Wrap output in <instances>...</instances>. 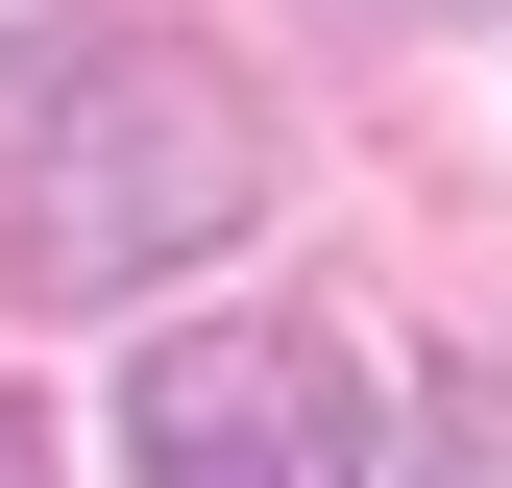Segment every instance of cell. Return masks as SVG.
<instances>
[{
  "label": "cell",
  "instance_id": "1",
  "mask_svg": "<svg viewBox=\"0 0 512 488\" xmlns=\"http://www.w3.org/2000/svg\"><path fill=\"white\" fill-rule=\"evenodd\" d=\"M269 220V98H244V49L196 25H74L0 122V269L25 293H147L196 269V244Z\"/></svg>",
  "mask_w": 512,
  "mask_h": 488
},
{
  "label": "cell",
  "instance_id": "2",
  "mask_svg": "<svg viewBox=\"0 0 512 488\" xmlns=\"http://www.w3.org/2000/svg\"><path fill=\"white\" fill-rule=\"evenodd\" d=\"M122 488H366V342L342 318H171L122 366Z\"/></svg>",
  "mask_w": 512,
  "mask_h": 488
},
{
  "label": "cell",
  "instance_id": "3",
  "mask_svg": "<svg viewBox=\"0 0 512 488\" xmlns=\"http://www.w3.org/2000/svg\"><path fill=\"white\" fill-rule=\"evenodd\" d=\"M0 488H49V440H25V415H0Z\"/></svg>",
  "mask_w": 512,
  "mask_h": 488
}]
</instances>
